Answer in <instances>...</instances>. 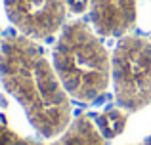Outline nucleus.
<instances>
[{
	"instance_id": "f257e3e1",
	"label": "nucleus",
	"mask_w": 151,
	"mask_h": 145,
	"mask_svg": "<svg viewBox=\"0 0 151 145\" xmlns=\"http://www.w3.org/2000/svg\"><path fill=\"white\" fill-rule=\"evenodd\" d=\"M0 82L23 107L38 136L50 139L73 122L71 97L35 40L8 34L0 42Z\"/></svg>"
},
{
	"instance_id": "f03ea898",
	"label": "nucleus",
	"mask_w": 151,
	"mask_h": 145,
	"mask_svg": "<svg viewBox=\"0 0 151 145\" xmlns=\"http://www.w3.org/2000/svg\"><path fill=\"white\" fill-rule=\"evenodd\" d=\"M54 69L71 99L98 103L111 86V56L86 21H71L58 34Z\"/></svg>"
},
{
	"instance_id": "7ed1b4c3",
	"label": "nucleus",
	"mask_w": 151,
	"mask_h": 145,
	"mask_svg": "<svg viewBox=\"0 0 151 145\" xmlns=\"http://www.w3.org/2000/svg\"><path fill=\"white\" fill-rule=\"evenodd\" d=\"M111 84L124 111H140L151 103V38L124 34L111 56Z\"/></svg>"
},
{
	"instance_id": "20e7f679",
	"label": "nucleus",
	"mask_w": 151,
	"mask_h": 145,
	"mask_svg": "<svg viewBox=\"0 0 151 145\" xmlns=\"http://www.w3.org/2000/svg\"><path fill=\"white\" fill-rule=\"evenodd\" d=\"M4 10L19 34L31 40H52L65 27V0H4Z\"/></svg>"
},
{
	"instance_id": "39448f33",
	"label": "nucleus",
	"mask_w": 151,
	"mask_h": 145,
	"mask_svg": "<svg viewBox=\"0 0 151 145\" xmlns=\"http://www.w3.org/2000/svg\"><path fill=\"white\" fill-rule=\"evenodd\" d=\"M138 21V0H90V23L103 38H122Z\"/></svg>"
},
{
	"instance_id": "423d86ee",
	"label": "nucleus",
	"mask_w": 151,
	"mask_h": 145,
	"mask_svg": "<svg viewBox=\"0 0 151 145\" xmlns=\"http://www.w3.org/2000/svg\"><path fill=\"white\" fill-rule=\"evenodd\" d=\"M0 145H105V138L98 130L94 116L82 113L77 119H73L69 128L63 132L61 139H58L54 143L33 141L29 138L15 134L6 124H0Z\"/></svg>"
},
{
	"instance_id": "0eeeda50",
	"label": "nucleus",
	"mask_w": 151,
	"mask_h": 145,
	"mask_svg": "<svg viewBox=\"0 0 151 145\" xmlns=\"http://www.w3.org/2000/svg\"><path fill=\"white\" fill-rule=\"evenodd\" d=\"M94 120H96V126L103 138L111 139L122 132L126 120H128V111H124L122 107H111L100 113L98 116H94Z\"/></svg>"
},
{
	"instance_id": "6e6552de",
	"label": "nucleus",
	"mask_w": 151,
	"mask_h": 145,
	"mask_svg": "<svg viewBox=\"0 0 151 145\" xmlns=\"http://www.w3.org/2000/svg\"><path fill=\"white\" fill-rule=\"evenodd\" d=\"M67 2V8L75 14H82L90 8V0H65Z\"/></svg>"
},
{
	"instance_id": "1a4fd4ad",
	"label": "nucleus",
	"mask_w": 151,
	"mask_h": 145,
	"mask_svg": "<svg viewBox=\"0 0 151 145\" xmlns=\"http://www.w3.org/2000/svg\"><path fill=\"white\" fill-rule=\"evenodd\" d=\"M149 38H151V36H149Z\"/></svg>"
}]
</instances>
